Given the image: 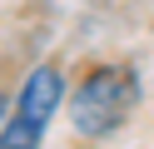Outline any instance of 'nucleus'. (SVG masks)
Here are the masks:
<instances>
[{"mask_svg": "<svg viewBox=\"0 0 154 149\" xmlns=\"http://www.w3.org/2000/svg\"><path fill=\"white\" fill-rule=\"evenodd\" d=\"M139 104L134 65H90L70 89V129L80 139H104L124 124Z\"/></svg>", "mask_w": 154, "mask_h": 149, "instance_id": "1", "label": "nucleus"}, {"mask_svg": "<svg viewBox=\"0 0 154 149\" xmlns=\"http://www.w3.org/2000/svg\"><path fill=\"white\" fill-rule=\"evenodd\" d=\"M60 104H65V75L55 65H35L25 75L20 95H15L10 114H5L0 149H40V139H45V129H50Z\"/></svg>", "mask_w": 154, "mask_h": 149, "instance_id": "2", "label": "nucleus"}, {"mask_svg": "<svg viewBox=\"0 0 154 149\" xmlns=\"http://www.w3.org/2000/svg\"><path fill=\"white\" fill-rule=\"evenodd\" d=\"M5 114H10V104H5V99H0V134H5Z\"/></svg>", "mask_w": 154, "mask_h": 149, "instance_id": "3", "label": "nucleus"}]
</instances>
